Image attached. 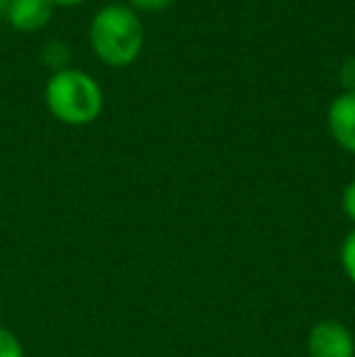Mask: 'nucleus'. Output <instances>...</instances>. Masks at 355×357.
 I'll return each instance as SVG.
<instances>
[{"instance_id": "obj_1", "label": "nucleus", "mask_w": 355, "mask_h": 357, "mask_svg": "<svg viewBox=\"0 0 355 357\" xmlns=\"http://www.w3.org/2000/svg\"><path fill=\"white\" fill-rule=\"evenodd\" d=\"M90 47L107 66H129L144 49V24L129 5H105L90 22Z\"/></svg>"}, {"instance_id": "obj_2", "label": "nucleus", "mask_w": 355, "mask_h": 357, "mask_svg": "<svg viewBox=\"0 0 355 357\" xmlns=\"http://www.w3.org/2000/svg\"><path fill=\"white\" fill-rule=\"evenodd\" d=\"M44 102L59 122L83 127L95 122L103 112V90L88 73L78 68H63L47 80Z\"/></svg>"}, {"instance_id": "obj_3", "label": "nucleus", "mask_w": 355, "mask_h": 357, "mask_svg": "<svg viewBox=\"0 0 355 357\" xmlns=\"http://www.w3.org/2000/svg\"><path fill=\"white\" fill-rule=\"evenodd\" d=\"M309 357H355V338L341 321H319L307 338Z\"/></svg>"}, {"instance_id": "obj_4", "label": "nucleus", "mask_w": 355, "mask_h": 357, "mask_svg": "<svg viewBox=\"0 0 355 357\" xmlns=\"http://www.w3.org/2000/svg\"><path fill=\"white\" fill-rule=\"evenodd\" d=\"M54 8L56 5L52 0H8L5 17H8L13 29L29 34V32H39V29L52 22Z\"/></svg>"}, {"instance_id": "obj_5", "label": "nucleus", "mask_w": 355, "mask_h": 357, "mask_svg": "<svg viewBox=\"0 0 355 357\" xmlns=\"http://www.w3.org/2000/svg\"><path fill=\"white\" fill-rule=\"evenodd\" d=\"M328 132L333 142L355 153V93H343L328 107Z\"/></svg>"}, {"instance_id": "obj_6", "label": "nucleus", "mask_w": 355, "mask_h": 357, "mask_svg": "<svg viewBox=\"0 0 355 357\" xmlns=\"http://www.w3.org/2000/svg\"><path fill=\"white\" fill-rule=\"evenodd\" d=\"M44 63L52 68L54 73L68 68V47L61 42H49L44 47Z\"/></svg>"}, {"instance_id": "obj_7", "label": "nucleus", "mask_w": 355, "mask_h": 357, "mask_svg": "<svg viewBox=\"0 0 355 357\" xmlns=\"http://www.w3.org/2000/svg\"><path fill=\"white\" fill-rule=\"evenodd\" d=\"M338 260H341V268L346 273V278L355 284V229L343 238L341 250H338Z\"/></svg>"}, {"instance_id": "obj_8", "label": "nucleus", "mask_w": 355, "mask_h": 357, "mask_svg": "<svg viewBox=\"0 0 355 357\" xmlns=\"http://www.w3.org/2000/svg\"><path fill=\"white\" fill-rule=\"evenodd\" d=\"M0 357H24V348L20 338L5 326H0Z\"/></svg>"}, {"instance_id": "obj_9", "label": "nucleus", "mask_w": 355, "mask_h": 357, "mask_svg": "<svg viewBox=\"0 0 355 357\" xmlns=\"http://www.w3.org/2000/svg\"><path fill=\"white\" fill-rule=\"evenodd\" d=\"M338 83H341L343 93H355V56L346 59L338 66Z\"/></svg>"}, {"instance_id": "obj_10", "label": "nucleus", "mask_w": 355, "mask_h": 357, "mask_svg": "<svg viewBox=\"0 0 355 357\" xmlns=\"http://www.w3.org/2000/svg\"><path fill=\"white\" fill-rule=\"evenodd\" d=\"M134 13H158V10L171 8L176 0H129Z\"/></svg>"}, {"instance_id": "obj_11", "label": "nucleus", "mask_w": 355, "mask_h": 357, "mask_svg": "<svg viewBox=\"0 0 355 357\" xmlns=\"http://www.w3.org/2000/svg\"><path fill=\"white\" fill-rule=\"evenodd\" d=\"M341 207H343V214L348 216V221L355 226V180H351V183L346 185V190H343Z\"/></svg>"}, {"instance_id": "obj_12", "label": "nucleus", "mask_w": 355, "mask_h": 357, "mask_svg": "<svg viewBox=\"0 0 355 357\" xmlns=\"http://www.w3.org/2000/svg\"><path fill=\"white\" fill-rule=\"evenodd\" d=\"M54 5H61V8H73V5H81L86 0H52Z\"/></svg>"}]
</instances>
